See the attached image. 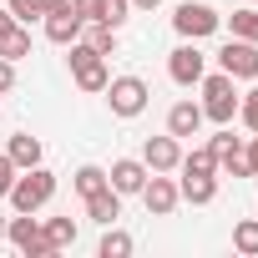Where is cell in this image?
I'll return each instance as SVG.
<instances>
[{
	"label": "cell",
	"instance_id": "obj_1",
	"mask_svg": "<svg viewBox=\"0 0 258 258\" xmlns=\"http://www.w3.org/2000/svg\"><path fill=\"white\" fill-rule=\"evenodd\" d=\"M51 198H56V172H46V167H26V177L11 182V208L16 213H36Z\"/></svg>",
	"mask_w": 258,
	"mask_h": 258
},
{
	"label": "cell",
	"instance_id": "obj_2",
	"mask_svg": "<svg viewBox=\"0 0 258 258\" xmlns=\"http://www.w3.org/2000/svg\"><path fill=\"white\" fill-rule=\"evenodd\" d=\"M203 116H213L218 126H228L238 116V91H233V76L228 71L203 76Z\"/></svg>",
	"mask_w": 258,
	"mask_h": 258
},
{
	"label": "cell",
	"instance_id": "obj_3",
	"mask_svg": "<svg viewBox=\"0 0 258 258\" xmlns=\"http://www.w3.org/2000/svg\"><path fill=\"white\" fill-rule=\"evenodd\" d=\"M147 81L142 76H116V81H106V101H111V111L116 116H142L147 111Z\"/></svg>",
	"mask_w": 258,
	"mask_h": 258
},
{
	"label": "cell",
	"instance_id": "obj_4",
	"mask_svg": "<svg viewBox=\"0 0 258 258\" xmlns=\"http://www.w3.org/2000/svg\"><path fill=\"white\" fill-rule=\"evenodd\" d=\"M218 71H228L233 81H258V46L233 36L223 51H218Z\"/></svg>",
	"mask_w": 258,
	"mask_h": 258
},
{
	"label": "cell",
	"instance_id": "obj_5",
	"mask_svg": "<svg viewBox=\"0 0 258 258\" xmlns=\"http://www.w3.org/2000/svg\"><path fill=\"white\" fill-rule=\"evenodd\" d=\"M172 31L187 36V41H203V36L218 31V11H213V6H198V0H187V6L172 11Z\"/></svg>",
	"mask_w": 258,
	"mask_h": 258
},
{
	"label": "cell",
	"instance_id": "obj_6",
	"mask_svg": "<svg viewBox=\"0 0 258 258\" xmlns=\"http://www.w3.org/2000/svg\"><path fill=\"white\" fill-rule=\"evenodd\" d=\"M71 71H76V86L81 91H106V81H111L106 76V61L91 46H76V41H71Z\"/></svg>",
	"mask_w": 258,
	"mask_h": 258
},
{
	"label": "cell",
	"instance_id": "obj_7",
	"mask_svg": "<svg viewBox=\"0 0 258 258\" xmlns=\"http://www.w3.org/2000/svg\"><path fill=\"white\" fill-rule=\"evenodd\" d=\"M6 238L21 248V253H31V258H51V243H46V228L31 218V213H21L16 223H6Z\"/></svg>",
	"mask_w": 258,
	"mask_h": 258
},
{
	"label": "cell",
	"instance_id": "obj_8",
	"mask_svg": "<svg viewBox=\"0 0 258 258\" xmlns=\"http://www.w3.org/2000/svg\"><path fill=\"white\" fill-rule=\"evenodd\" d=\"M167 76H172L177 86H198V81L208 76V56H203L198 46H177V51L167 56Z\"/></svg>",
	"mask_w": 258,
	"mask_h": 258
},
{
	"label": "cell",
	"instance_id": "obj_9",
	"mask_svg": "<svg viewBox=\"0 0 258 258\" xmlns=\"http://www.w3.org/2000/svg\"><path fill=\"white\" fill-rule=\"evenodd\" d=\"M142 203H147V213H152V218H167V213L177 208V182H172V177H162V172H152V177L142 182Z\"/></svg>",
	"mask_w": 258,
	"mask_h": 258
},
{
	"label": "cell",
	"instance_id": "obj_10",
	"mask_svg": "<svg viewBox=\"0 0 258 258\" xmlns=\"http://www.w3.org/2000/svg\"><path fill=\"white\" fill-rule=\"evenodd\" d=\"M81 26H86V21L76 16V6H71V0H61V6L46 16V36H51L56 46H71V41L81 36Z\"/></svg>",
	"mask_w": 258,
	"mask_h": 258
},
{
	"label": "cell",
	"instance_id": "obj_11",
	"mask_svg": "<svg viewBox=\"0 0 258 258\" xmlns=\"http://www.w3.org/2000/svg\"><path fill=\"white\" fill-rule=\"evenodd\" d=\"M142 162H147V172H172L177 162H182V152H177V137L167 132V137H147V147H142Z\"/></svg>",
	"mask_w": 258,
	"mask_h": 258
},
{
	"label": "cell",
	"instance_id": "obj_12",
	"mask_svg": "<svg viewBox=\"0 0 258 258\" xmlns=\"http://www.w3.org/2000/svg\"><path fill=\"white\" fill-rule=\"evenodd\" d=\"M152 172H147V162H137V157H121V162H111V172H106V182L126 198V192H142V182H147Z\"/></svg>",
	"mask_w": 258,
	"mask_h": 258
},
{
	"label": "cell",
	"instance_id": "obj_13",
	"mask_svg": "<svg viewBox=\"0 0 258 258\" xmlns=\"http://www.w3.org/2000/svg\"><path fill=\"white\" fill-rule=\"evenodd\" d=\"M86 213H91V223L111 228V223L121 218V192H116V187H101V192H91V198H86Z\"/></svg>",
	"mask_w": 258,
	"mask_h": 258
},
{
	"label": "cell",
	"instance_id": "obj_14",
	"mask_svg": "<svg viewBox=\"0 0 258 258\" xmlns=\"http://www.w3.org/2000/svg\"><path fill=\"white\" fill-rule=\"evenodd\" d=\"M198 126H203V106L198 101H177L167 111V132L172 137H198Z\"/></svg>",
	"mask_w": 258,
	"mask_h": 258
},
{
	"label": "cell",
	"instance_id": "obj_15",
	"mask_svg": "<svg viewBox=\"0 0 258 258\" xmlns=\"http://www.w3.org/2000/svg\"><path fill=\"white\" fill-rule=\"evenodd\" d=\"M11 162H16V172H26V167H41V142L31 137V132H21V137H11V152H6Z\"/></svg>",
	"mask_w": 258,
	"mask_h": 258
},
{
	"label": "cell",
	"instance_id": "obj_16",
	"mask_svg": "<svg viewBox=\"0 0 258 258\" xmlns=\"http://www.w3.org/2000/svg\"><path fill=\"white\" fill-rule=\"evenodd\" d=\"M177 198L203 208V203H213V198H218V177H187V172H182V182H177Z\"/></svg>",
	"mask_w": 258,
	"mask_h": 258
},
{
	"label": "cell",
	"instance_id": "obj_17",
	"mask_svg": "<svg viewBox=\"0 0 258 258\" xmlns=\"http://www.w3.org/2000/svg\"><path fill=\"white\" fill-rule=\"evenodd\" d=\"M56 6H61V0H6V11H11L21 26H31V21H46Z\"/></svg>",
	"mask_w": 258,
	"mask_h": 258
},
{
	"label": "cell",
	"instance_id": "obj_18",
	"mask_svg": "<svg viewBox=\"0 0 258 258\" xmlns=\"http://www.w3.org/2000/svg\"><path fill=\"white\" fill-rule=\"evenodd\" d=\"M177 167H182L187 177H213V172H218V157H213V147H192Z\"/></svg>",
	"mask_w": 258,
	"mask_h": 258
},
{
	"label": "cell",
	"instance_id": "obj_19",
	"mask_svg": "<svg viewBox=\"0 0 258 258\" xmlns=\"http://www.w3.org/2000/svg\"><path fill=\"white\" fill-rule=\"evenodd\" d=\"M0 56H6V61H21V56H31V31H26V26H11L6 36H0Z\"/></svg>",
	"mask_w": 258,
	"mask_h": 258
},
{
	"label": "cell",
	"instance_id": "obj_20",
	"mask_svg": "<svg viewBox=\"0 0 258 258\" xmlns=\"http://www.w3.org/2000/svg\"><path fill=\"white\" fill-rule=\"evenodd\" d=\"M46 243H51V253L71 248V243H76V223H71V218H46Z\"/></svg>",
	"mask_w": 258,
	"mask_h": 258
},
{
	"label": "cell",
	"instance_id": "obj_21",
	"mask_svg": "<svg viewBox=\"0 0 258 258\" xmlns=\"http://www.w3.org/2000/svg\"><path fill=\"white\" fill-rule=\"evenodd\" d=\"M86 46H91L96 56H116V31H111L106 21H91V36H86Z\"/></svg>",
	"mask_w": 258,
	"mask_h": 258
},
{
	"label": "cell",
	"instance_id": "obj_22",
	"mask_svg": "<svg viewBox=\"0 0 258 258\" xmlns=\"http://www.w3.org/2000/svg\"><path fill=\"white\" fill-rule=\"evenodd\" d=\"M71 182H76V192H81V198H91V192L111 187V182H106V172H101V167H91V162H86V167H76V177H71Z\"/></svg>",
	"mask_w": 258,
	"mask_h": 258
},
{
	"label": "cell",
	"instance_id": "obj_23",
	"mask_svg": "<svg viewBox=\"0 0 258 258\" xmlns=\"http://www.w3.org/2000/svg\"><path fill=\"white\" fill-rule=\"evenodd\" d=\"M101 258H126L132 253V233H121V228H106V238H101V248H96Z\"/></svg>",
	"mask_w": 258,
	"mask_h": 258
},
{
	"label": "cell",
	"instance_id": "obj_24",
	"mask_svg": "<svg viewBox=\"0 0 258 258\" xmlns=\"http://www.w3.org/2000/svg\"><path fill=\"white\" fill-rule=\"evenodd\" d=\"M208 147H213V157H218V167H228L233 157H243V147H238V137L228 132V126H223V132H218V137H213Z\"/></svg>",
	"mask_w": 258,
	"mask_h": 258
},
{
	"label": "cell",
	"instance_id": "obj_25",
	"mask_svg": "<svg viewBox=\"0 0 258 258\" xmlns=\"http://www.w3.org/2000/svg\"><path fill=\"white\" fill-rule=\"evenodd\" d=\"M233 248L238 253H258V218H248V223L233 228Z\"/></svg>",
	"mask_w": 258,
	"mask_h": 258
},
{
	"label": "cell",
	"instance_id": "obj_26",
	"mask_svg": "<svg viewBox=\"0 0 258 258\" xmlns=\"http://www.w3.org/2000/svg\"><path fill=\"white\" fill-rule=\"evenodd\" d=\"M233 36L258 46V11H233Z\"/></svg>",
	"mask_w": 258,
	"mask_h": 258
},
{
	"label": "cell",
	"instance_id": "obj_27",
	"mask_svg": "<svg viewBox=\"0 0 258 258\" xmlns=\"http://www.w3.org/2000/svg\"><path fill=\"white\" fill-rule=\"evenodd\" d=\"M126 11H132V0H101V16H96V21H106V26L116 31V26L126 21Z\"/></svg>",
	"mask_w": 258,
	"mask_h": 258
},
{
	"label": "cell",
	"instance_id": "obj_28",
	"mask_svg": "<svg viewBox=\"0 0 258 258\" xmlns=\"http://www.w3.org/2000/svg\"><path fill=\"white\" fill-rule=\"evenodd\" d=\"M238 116H243V126H248V132H258V86L238 101Z\"/></svg>",
	"mask_w": 258,
	"mask_h": 258
},
{
	"label": "cell",
	"instance_id": "obj_29",
	"mask_svg": "<svg viewBox=\"0 0 258 258\" xmlns=\"http://www.w3.org/2000/svg\"><path fill=\"white\" fill-rule=\"evenodd\" d=\"M11 182H16V162L0 157V198H11Z\"/></svg>",
	"mask_w": 258,
	"mask_h": 258
},
{
	"label": "cell",
	"instance_id": "obj_30",
	"mask_svg": "<svg viewBox=\"0 0 258 258\" xmlns=\"http://www.w3.org/2000/svg\"><path fill=\"white\" fill-rule=\"evenodd\" d=\"M71 6H76L81 21H96V16H101V0H71Z\"/></svg>",
	"mask_w": 258,
	"mask_h": 258
},
{
	"label": "cell",
	"instance_id": "obj_31",
	"mask_svg": "<svg viewBox=\"0 0 258 258\" xmlns=\"http://www.w3.org/2000/svg\"><path fill=\"white\" fill-rule=\"evenodd\" d=\"M11 86H16V61L0 56V91H11Z\"/></svg>",
	"mask_w": 258,
	"mask_h": 258
},
{
	"label": "cell",
	"instance_id": "obj_32",
	"mask_svg": "<svg viewBox=\"0 0 258 258\" xmlns=\"http://www.w3.org/2000/svg\"><path fill=\"white\" fill-rule=\"evenodd\" d=\"M243 157H248V172L258 177V132H253V142H248V152H243Z\"/></svg>",
	"mask_w": 258,
	"mask_h": 258
},
{
	"label": "cell",
	"instance_id": "obj_33",
	"mask_svg": "<svg viewBox=\"0 0 258 258\" xmlns=\"http://www.w3.org/2000/svg\"><path fill=\"white\" fill-rule=\"evenodd\" d=\"M11 26H21V21H16V16H11V11H0V36H6V31H11Z\"/></svg>",
	"mask_w": 258,
	"mask_h": 258
},
{
	"label": "cell",
	"instance_id": "obj_34",
	"mask_svg": "<svg viewBox=\"0 0 258 258\" xmlns=\"http://www.w3.org/2000/svg\"><path fill=\"white\" fill-rule=\"evenodd\" d=\"M162 0H132V11H157Z\"/></svg>",
	"mask_w": 258,
	"mask_h": 258
},
{
	"label": "cell",
	"instance_id": "obj_35",
	"mask_svg": "<svg viewBox=\"0 0 258 258\" xmlns=\"http://www.w3.org/2000/svg\"><path fill=\"white\" fill-rule=\"evenodd\" d=\"M0 238H6V213H0Z\"/></svg>",
	"mask_w": 258,
	"mask_h": 258
}]
</instances>
